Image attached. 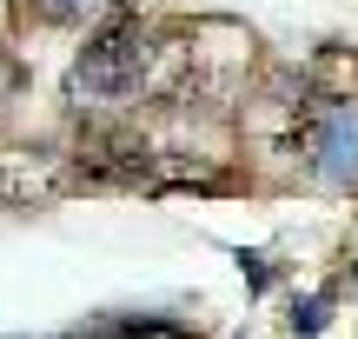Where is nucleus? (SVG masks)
<instances>
[{
  "label": "nucleus",
  "instance_id": "nucleus-1",
  "mask_svg": "<svg viewBox=\"0 0 358 339\" xmlns=\"http://www.w3.org/2000/svg\"><path fill=\"white\" fill-rule=\"evenodd\" d=\"M153 40H146L140 20H106L100 34L80 47L73 74H66V100L80 106H120L133 100V93L146 87V74H153Z\"/></svg>",
  "mask_w": 358,
  "mask_h": 339
},
{
  "label": "nucleus",
  "instance_id": "nucleus-2",
  "mask_svg": "<svg viewBox=\"0 0 358 339\" xmlns=\"http://www.w3.org/2000/svg\"><path fill=\"white\" fill-rule=\"evenodd\" d=\"M306 153L325 186H352L358 180V113L352 106H325L306 133Z\"/></svg>",
  "mask_w": 358,
  "mask_h": 339
},
{
  "label": "nucleus",
  "instance_id": "nucleus-3",
  "mask_svg": "<svg viewBox=\"0 0 358 339\" xmlns=\"http://www.w3.org/2000/svg\"><path fill=\"white\" fill-rule=\"evenodd\" d=\"M27 7H34L40 20H87V13H100L106 0H27Z\"/></svg>",
  "mask_w": 358,
  "mask_h": 339
},
{
  "label": "nucleus",
  "instance_id": "nucleus-4",
  "mask_svg": "<svg viewBox=\"0 0 358 339\" xmlns=\"http://www.w3.org/2000/svg\"><path fill=\"white\" fill-rule=\"evenodd\" d=\"M100 339H186V333L166 326V319H127V326H106Z\"/></svg>",
  "mask_w": 358,
  "mask_h": 339
},
{
  "label": "nucleus",
  "instance_id": "nucleus-5",
  "mask_svg": "<svg viewBox=\"0 0 358 339\" xmlns=\"http://www.w3.org/2000/svg\"><path fill=\"white\" fill-rule=\"evenodd\" d=\"M325 306H332L325 293H319V300H306V306H292V333H299V339H319V326H325Z\"/></svg>",
  "mask_w": 358,
  "mask_h": 339
},
{
  "label": "nucleus",
  "instance_id": "nucleus-6",
  "mask_svg": "<svg viewBox=\"0 0 358 339\" xmlns=\"http://www.w3.org/2000/svg\"><path fill=\"white\" fill-rule=\"evenodd\" d=\"M239 273L252 279V286H266V279H272V266H266V253H239Z\"/></svg>",
  "mask_w": 358,
  "mask_h": 339
},
{
  "label": "nucleus",
  "instance_id": "nucleus-7",
  "mask_svg": "<svg viewBox=\"0 0 358 339\" xmlns=\"http://www.w3.org/2000/svg\"><path fill=\"white\" fill-rule=\"evenodd\" d=\"M7 93H13V60L0 53V100H7Z\"/></svg>",
  "mask_w": 358,
  "mask_h": 339
}]
</instances>
